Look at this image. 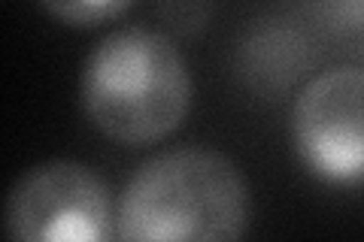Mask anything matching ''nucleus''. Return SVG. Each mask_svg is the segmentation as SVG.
<instances>
[{"mask_svg": "<svg viewBox=\"0 0 364 242\" xmlns=\"http://www.w3.org/2000/svg\"><path fill=\"white\" fill-rule=\"evenodd\" d=\"M252 194L240 167L210 148H170L136 167L116 215L124 242L246 236Z\"/></svg>", "mask_w": 364, "mask_h": 242, "instance_id": "1", "label": "nucleus"}, {"mask_svg": "<svg viewBox=\"0 0 364 242\" xmlns=\"http://www.w3.org/2000/svg\"><path fill=\"white\" fill-rule=\"evenodd\" d=\"M79 100L107 140L149 145L186 121L191 106L188 64L176 43L158 31H112L85 57Z\"/></svg>", "mask_w": 364, "mask_h": 242, "instance_id": "2", "label": "nucleus"}, {"mask_svg": "<svg viewBox=\"0 0 364 242\" xmlns=\"http://www.w3.org/2000/svg\"><path fill=\"white\" fill-rule=\"evenodd\" d=\"M4 221L18 242H107L116 236L107 182L76 160H43L21 172L9 188Z\"/></svg>", "mask_w": 364, "mask_h": 242, "instance_id": "3", "label": "nucleus"}, {"mask_svg": "<svg viewBox=\"0 0 364 242\" xmlns=\"http://www.w3.org/2000/svg\"><path fill=\"white\" fill-rule=\"evenodd\" d=\"M291 143L322 182L364 185V67H331L298 91Z\"/></svg>", "mask_w": 364, "mask_h": 242, "instance_id": "4", "label": "nucleus"}, {"mask_svg": "<svg viewBox=\"0 0 364 242\" xmlns=\"http://www.w3.org/2000/svg\"><path fill=\"white\" fill-rule=\"evenodd\" d=\"M131 4L134 0H40V6L52 18L76 28H91L100 21L119 18L122 13H128Z\"/></svg>", "mask_w": 364, "mask_h": 242, "instance_id": "5", "label": "nucleus"}, {"mask_svg": "<svg viewBox=\"0 0 364 242\" xmlns=\"http://www.w3.org/2000/svg\"><path fill=\"white\" fill-rule=\"evenodd\" d=\"M310 6L331 33H364V0H310Z\"/></svg>", "mask_w": 364, "mask_h": 242, "instance_id": "6", "label": "nucleus"}, {"mask_svg": "<svg viewBox=\"0 0 364 242\" xmlns=\"http://www.w3.org/2000/svg\"><path fill=\"white\" fill-rule=\"evenodd\" d=\"M161 16L173 21V28L182 33H195L207 25L210 18V0H164Z\"/></svg>", "mask_w": 364, "mask_h": 242, "instance_id": "7", "label": "nucleus"}]
</instances>
